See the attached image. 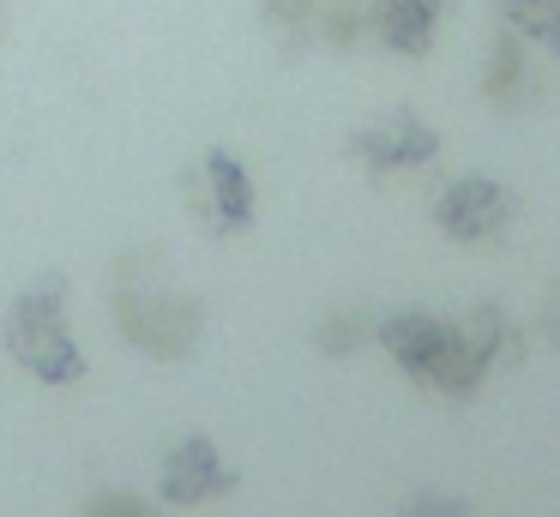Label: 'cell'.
I'll list each match as a JSON object with an SVG mask.
<instances>
[{"label":"cell","instance_id":"1","mask_svg":"<svg viewBox=\"0 0 560 517\" xmlns=\"http://www.w3.org/2000/svg\"><path fill=\"white\" fill-rule=\"evenodd\" d=\"M115 325L151 361H187L206 337V295L170 277L158 247H133L115 259Z\"/></svg>","mask_w":560,"mask_h":517},{"label":"cell","instance_id":"2","mask_svg":"<svg viewBox=\"0 0 560 517\" xmlns=\"http://www.w3.org/2000/svg\"><path fill=\"white\" fill-rule=\"evenodd\" d=\"M374 343L404 367V379L434 391V397H446V403H470L488 385V361L470 349V337H464L458 319L404 307V313H386V319L374 325Z\"/></svg>","mask_w":560,"mask_h":517},{"label":"cell","instance_id":"3","mask_svg":"<svg viewBox=\"0 0 560 517\" xmlns=\"http://www.w3.org/2000/svg\"><path fill=\"white\" fill-rule=\"evenodd\" d=\"M0 349L13 355V367H25L37 385L61 391V385H79L91 373L85 349L73 343V325H67V277L49 271L31 289H19V301L0 319Z\"/></svg>","mask_w":560,"mask_h":517},{"label":"cell","instance_id":"4","mask_svg":"<svg viewBox=\"0 0 560 517\" xmlns=\"http://www.w3.org/2000/svg\"><path fill=\"white\" fill-rule=\"evenodd\" d=\"M518 223V192L494 175H458L434 192V228L458 247H494Z\"/></svg>","mask_w":560,"mask_h":517},{"label":"cell","instance_id":"5","mask_svg":"<svg viewBox=\"0 0 560 517\" xmlns=\"http://www.w3.org/2000/svg\"><path fill=\"white\" fill-rule=\"evenodd\" d=\"M187 187V211L211 228V235H247L259 216V192H254V175L235 151H206L194 168L182 175Z\"/></svg>","mask_w":560,"mask_h":517},{"label":"cell","instance_id":"6","mask_svg":"<svg viewBox=\"0 0 560 517\" xmlns=\"http://www.w3.org/2000/svg\"><path fill=\"white\" fill-rule=\"evenodd\" d=\"M343 156L362 163L374 180L410 175V168H428L440 156V132L428 127L422 115H410V108H392V115H374L368 127H355L350 144H343Z\"/></svg>","mask_w":560,"mask_h":517},{"label":"cell","instance_id":"7","mask_svg":"<svg viewBox=\"0 0 560 517\" xmlns=\"http://www.w3.org/2000/svg\"><path fill=\"white\" fill-rule=\"evenodd\" d=\"M235 487H242V475H235V463H223L211 433H187V439H175L170 451H163V469H158V500L163 505L194 512V505L230 500Z\"/></svg>","mask_w":560,"mask_h":517},{"label":"cell","instance_id":"8","mask_svg":"<svg viewBox=\"0 0 560 517\" xmlns=\"http://www.w3.org/2000/svg\"><path fill=\"white\" fill-rule=\"evenodd\" d=\"M476 91H482V103L500 108V115H518V108L542 103V96H548V79L536 72V48L524 43L518 31H506V24H500L494 55L482 60V79H476Z\"/></svg>","mask_w":560,"mask_h":517},{"label":"cell","instance_id":"9","mask_svg":"<svg viewBox=\"0 0 560 517\" xmlns=\"http://www.w3.org/2000/svg\"><path fill=\"white\" fill-rule=\"evenodd\" d=\"M440 12H446V0H368V31H374L380 48H392V55L422 60L428 48H434Z\"/></svg>","mask_w":560,"mask_h":517},{"label":"cell","instance_id":"10","mask_svg":"<svg viewBox=\"0 0 560 517\" xmlns=\"http://www.w3.org/2000/svg\"><path fill=\"white\" fill-rule=\"evenodd\" d=\"M458 325H464V337H470V349L488 361V373H494V367H518V361L530 355V337H524V325L512 319L500 301H476V307L464 313Z\"/></svg>","mask_w":560,"mask_h":517},{"label":"cell","instance_id":"11","mask_svg":"<svg viewBox=\"0 0 560 517\" xmlns=\"http://www.w3.org/2000/svg\"><path fill=\"white\" fill-rule=\"evenodd\" d=\"M506 31H518L542 60H560V0H488Z\"/></svg>","mask_w":560,"mask_h":517},{"label":"cell","instance_id":"12","mask_svg":"<svg viewBox=\"0 0 560 517\" xmlns=\"http://www.w3.org/2000/svg\"><path fill=\"white\" fill-rule=\"evenodd\" d=\"M266 36L278 55H302L319 43V0H266Z\"/></svg>","mask_w":560,"mask_h":517},{"label":"cell","instance_id":"13","mask_svg":"<svg viewBox=\"0 0 560 517\" xmlns=\"http://www.w3.org/2000/svg\"><path fill=\"white\" fill-rule=\"evenodd\" d=\"M374 313L368 307H331L326 319L314 325V349L319 355H355L362 343H374Z\"/></svg>","mask_w":560,"mask_h":517},{"label":"cell","instance_id":"14","mask_svg":"<svg viewBox=\"0 0 560 517\" xmlns=\"http://www.w3.org/2000/svg\"><path fill=\"white\" fill-rule=\"evenodd\" d=\"M368 31V0H319V43L355 48Z\"/></svg>","mask_w":560,"mask_h":517},{"label":"cell","instance_id":"15","mask_svg":"<svg viewBox=\"0 0 560 517\" xmlns=\"http://www.w3.org/2000/svg\"><path fill=\"white\" fill-rule=\"evenodd\" d=\"M79 517H163V512L145 500V493H133V487H103V493H91V500H85V512H79Z\"/></svg>","mask_w":560,"mask_h":517},{"label":"cell","instance_id":"16","mask_svg":"<svg viewBox=\"0 0 560 517\" xmlns=\"http://www.w3.org/2000/svg\"><path fill=\"white\" fill-rule=\"evenodd\" d=\"M398 517H470V500H458V493H446V487H422V493L404 500Z\"/></svg>","mask_w":560,"mask_h":517},{"label":"cell","instance_id":"17","mask_svg":"<svg viewBox=\"0 0 560 517\" xmlns=\"http://www.w3.org/2000/svg\"><path fill=\"white\" fill-rule=\"evenodd\" d=\"M548 337L560 343V289H555V301H548Z\"/></svg>","mask_w":560,"mask_h":517}]
</instances>
